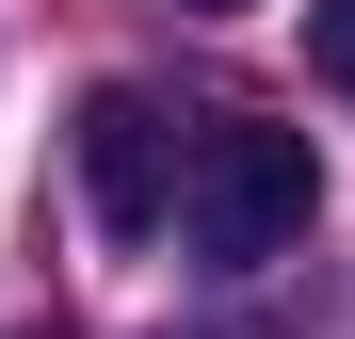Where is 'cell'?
<instances>
[{
    "mask_svg": "<svg viewBox=\"0 0 355 339\" xmlns=\"http://www.w3.org/2000/svg\"><path fill=\"white\" fill-rule=\"evenodd\" d=\"M81 210L113 243H162V210H178V113L162 97H130V81L81 97Z\"/></svg>",
    "mask_w": 355,
    "mask_h": 339,
    "instance_id": "2",
    "label": "cell"
},
{
    "mask_svg": "<svg viewBox=\"0 0 355 339\" xmlns=\"http://www.w3.org/2000/svg\"><path fill=\"white\" fill-rule=\"evenodd\" d=\"M307 210H323L307 130L210 113V130L178 146V210H162V226H194V259H210V275H259V259H291V243H307Z\"/></svg>",
    "mask_w": 355,
    "mask_h": 339,
    "instance_id": "1",
    "label": "cell"
},
{
    "mask_svg": "<svg viewBox=\"0 0 355 339\" xmlns=\"http://www.w3.org/2000/svg\"><path fill=\"white\" fill-rule=\"evenodd\" d=\"M194 17H243V0H194Z\"/></svg>",
    "mask_w": 355,
    "mask_h": 339,
    "instance_id": "4",
    "label": "cell"
},
{
    "mask_svg": "<svg viewBox=\"0 0 355 339\" xmlns=\"http://www.w3.org/2000/svg\"><path fill=\"white\" fill-rule=\"evenodd\" d=\"M307 65H323V81L355 97V0H307Z\"/></svg>",
    "mask_w": 355,
    "mask_h": 339,
    "instance_id": "3",
    "label": "cell"
}]
</instances>
